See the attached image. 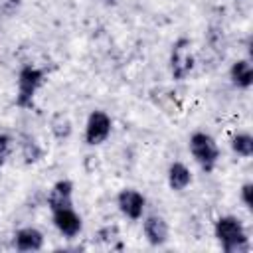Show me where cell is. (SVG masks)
<instances>
[{
	"label": "cell",
	"instance_id": "obj_1",
	"mask_svg": "<svg viewBox=\"0 0 253 253\" xmlns=\"http://www.w3.org/2000/svg\"><path fill=\"white\" fill-rule=\"evenodd\" d=\"M215 237L225 253H247L249 251V237L245 225L235 215H221L215 221Z\"/></svg>",
	"mask_w": 253,
	"mask_h": 253
},
{
	"label": "cell",
	"instance_id": "obj_2",
	"mask_svg": "<svg viewBox=\"0 0 253 253\" xmlns=\"http://www.w3.org/2000/svg\"><path fill=\"white\" fill-rule=\"evenodd\" d=\"M43 71L34 65H24L18 73V93H16V105L20 109H32L36 93L43 85Z\"/></svg>",
	"mask_w": 253,
	"mask_h": 253
},
{
	"label": "cell",
	"instance_id": "obj_3",
	"mask_svg": "<svg viewBox=\"0 0 253 253\" xmlns=\"http://www.w3.org/2000/svg\"><path fill=\"white\" fill-rule=\"evenodd\" d=\"M190 152L194 156V160L202 166V170L211 172L219 160V146L215 142V138L204 130H198L190 136Z\"/></svg>",
	"mask_w": 253,
	"mask_h": 253
},
{
	"label": "cell",
	"instance_id": "obj_4",
	"mask_svg": "<svg viewBox=\"0 0 253 253\" xmlns=\"http://www.w3.org/2000/svg\"><path fill=\"white\" fill-rule=\"evenodd\" d=\"M194 69V55H192V42L188 38H180L174 42L170 51V73L174 79L182 81Z\"/></svg>",
	"mask_w": 253,
	"mask_h": 253
},
{
	"label": "cell",
	"instance_id": "obj_5",
	"mask_svg": "<svg viewBox=\"0 0 253 253\" xmlns=\"http://www.w3.org/2000/svg\"><path fill=\"white\" fill-rule=\"evenodd\" d=\"M113 121L105 111H93L85 125V142L91 146L103 144L111 134Z\"/></svg>",
	"mask_w": 253,
	"mask_h": 253
},
{
	"label": "cell",
	"instance_id": "obj_6",
	"mask_svg": "<svg viewBox=\"0 0 253 253\" xmlns=\"http://www.w3.org/2000/svg\"><path fill=\"white\" fill-rule=\"evenodd\" d=\"M117 206L121 210V213L128 219H140L146 208V200L140 192L132 190V188H125L119 192L117 196Z\"/></svg>",
	"mask_w": 253,
	"mask_h": 253
},
{
	"label": "cell",
	"instance_id": "obj_7",
	"mask_svg": "<svg viewBox=\"0 0 253 253\" xmlns=\"http://www.w3.org/2000/svg\"><path fill=\"white\" fill-rule=\"evenodd\" d=\"M51 213H53V225L57 227V231H59L63 237H69V239H71V237H77V235L81 233L83 223H81L79 213L73 210V206H71V208L53 210Z\"/></svg>",
	"mask_w": 253,
	"mask_h": 253
},
{
	"label": "cell",
	"instance_id": "obj_8",
	"mask_svg": "<svg viewBox=\"0 0 253 253\" xmlns=\"http://www.w3.org/2000/svg\"><path fill=\"white\" fill-rule=\"evenodd\" d=\"M142 229H144L146 241L150 245H154V247H160V245H164L168 241L170 229H168V223H166V219L162 215H148V217H144Z\"/></svg>",
	"mask_w": 253,
	"mask_h": 253
},
{
	"label": "cell",
	"instance_id": "obj_9",
	"mask_svg": "<svg viewBox=\"0 0 253 253\" xmlns=\"http://www.w3.org/2000/svg\"><path fill=\"white\" fill-rule=\"evenodd\" d=\"M47 206L51 211L59 208H71L73 206V184L69 180H57L47 194Z\"/></svg>",
	"mask_w": 253,
	"mask_h": 253
},
{
	"label": "cell",
	"instance_id": "obj_10",
	"mask_svg": "<svg viewBox=\"0 0 253 253\" xmlns=\"http://www.w3.org/2000/svg\"><path fill=\"white\" fill-rule=\"evenodd\" d=\"M14 245L18 251H40L43 247V233L38 227H22L14 233Z\"/></svg>",
	"mask_w": 253,
	"mask_h": 253
},
{
	"label": "cell",
	"instance_id": "obj_11",
	"mask_svg": "<svg viewBox=\"0 0 253 253\" xmlns=\"http://www.w3.org/2000/svg\"><path fill=\"white\" fill-rule=\"evenodd\" d=\"M190 182H192L190 168L184 162H172L168 168V186L174 192H182L190 186Z\"/></svg>",
	"mask_w": 253,
	"mask_h": 253
},
{
	"label": "cell",
	"instance_id": "obj_12",
	"mask_svg": "<svg viewBox=\"0 0 253 253\" xmlns=\"http://www.w3.org/2000/svg\"><path fill=\"white\" fill-rule=\"evenodd\" d=\"M229 77H231V83L235 87H239V89L251 87V83H253V67H251V63L247 59L235 61L231 65V69H229Z\"/></svg>",
	"mask_w": 253,
	"mask_h": 253
},
{
	"label": "cell",
	"instance_id": "obj_13",
	"mask_svg": "<svg viewBox=\"0 0 253 253\" xmlns=\"http://www.w3.org/2000/svg\"><path fill=\"white\" fill-rule=\"evenodd\" d=\"M231 148H233L235 154H239L243 158H249L253 154V136L249 132H237L231 138Z\"/></svg>",
	"mask_w": 253,
	"mask_h": 253
},
{
	"label": "cell",
	"instance_id": "obj_14",
	"mask_svg": "<svg viewBox=\"0 0 253 253\" xmlns=\"http://www.w3.org/2000/svg\"><path fill=\"white\" fill-rule=\"evenodd\" d=\"M51 132H53V136H55L57 140H65V138L71 134V121H69L65 115L57 113V115L51 119Z\"/></svg>",
	"mask_w": 253,
	"mask_h": 253
},
{
	"label": "cell",
	"instance_id": "obj_15",
	"mask_svg": "<svg viewBox=\"0 0 253 253\" xmlns=\"http://www.w3.org/2000/svg\"><path fill=\"white\" fill-rule=\"evenodd\" d=\"M22 156H24V160L28 164L30 162H38L42 158V148L32 138H26V142H22Z\"/></svg>",
	"mask_w": 253,
	"mask_h": 253
},
{
	"label": "cell",
	"instance_id": "obj_16",
	"mask_svg": "<svg viewBox=\"0 0 253 253\" xmlns=\"http://www.w3.org/2000/svg\"><path fill=\"white\" fill-rule=\"evenodd\" d=\"M10 152H12V136H8V134H0V166L6 164Z\"/></svg>",
	"mask_w": 253,
	"mask_h": 253
},
{
	"label": "cell",
	"instance_id": "obj_17",
	"mask_svg": "<svg viewBox=\"0 0 253 253\" xmlns=\"http://www.w3.org/2000/svg\"><path fill=\"white\" fill-rule=\"evenodd\" d=\"M241 202L245 208H249V210L253 208V184L251 182L241 186Z\"/></svg>",
	"mask_w": 253,
	"mask_h": 253
},
{
	"label": "cell",
	"instance_id": "obj_18",
	"mask_svg": "<svg viewBox=\"0 0 253 253\" xmlns=\"http://www.w3.org/2000/svg\"><path fill=\"white\" fill-rule=\"evenodd\" d=\"M101 237H103V241H113L117 237V227H105V229H101Z\"/></svg>",
	"mask_w": 253,
	"mask_h": 253
},
{
	"label": "cell",
	"instance_id": "obj_19",
	"mask_svg": "<svg viewBox=\"0 0 253 253\" xmlns=\"http://www.w3.org/2000/svg\"><path fill=\"white\" fill-rule=\"evenodd\" d=\"M107 2H115V0H107Z\"/></svg>",
	"mask_w": 253,
	"mask_h": 253
}]
</instances>
